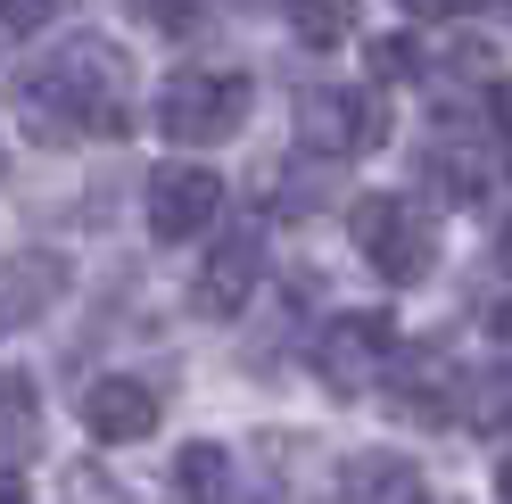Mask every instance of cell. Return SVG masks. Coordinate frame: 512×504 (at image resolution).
I'll return each mask as SVG.
<instances>
[{
  "instance_id": "1",
  "label": "cell",
  "mask_w": 512,
  "mask_h": 504,
  "mask_svg": "<svg viewBox=\"0 0 512 504\" xmlns=\"http://www.w3.org/2000/svg\"><path fill=\"white\" fill-rule=\"evenodd\" d=\"M17 116H25V133L50 141V149H67V141H116V133H133V83H124V58L108 42H58L50 58H34L17 83Z\"/></svg>"
},
{
  "instance_id": "2",
  "label": "cell",
  "mask_w": 512,
  "mask_h": 504,
  "mask_svg": "<svg viewBox=\"0 0 512 504\" xmlns=\"http://www.w3.org/2000/svg\"><path fill=\"white\" fill-rule=\"evenodd\" d=\"M347 224H356V248L372 257L380 281H397V290L430 281V265H438V224H430V207L413 199V191H372V199H356Z\"/></svg>"
},
{
  "instance_id": "3",
  "label": "cell",
  "mask_w": 512,
  "mask_h": 504,
  "mask_svg": "<svg viewBox=\"0 0 512 504\" xmlns=\"http://www.w3.org/2000/svg\"><path fill=\"white\" fill-rule=\"evenodd\" d=\"M240 116H248V75H232V67H174L166 91H157V133L190 141V149L232 141Z\"/></svg>"
},
{
  "instance_id": "4",
  "label": "cell",
  "mask_w": 512,
  "mask_h": 504,
  "mask_svg": "<svg viewBox=\"0 0 512 504\" xmlns=\"http://www.w3.org/2000/svg\"><path fill=\"white\" fill-rule=\"evenodd\" d=\"M397 356V314H380V306H347V314H331L323 331H314V348H306V364H314V381H323L331 397H364L372 389V372Z\"/></svg>"
},
{
  "instance_id": "5",
  "label": "cell",
  "mask_w": 512,
  "mask_h": 504,
  "mask_svg": "<svg viewBox=\"0 0 512 504\" xmlns=\"http://www.w3.org/2000/svg\"><path fill=\"white\" fill-rule=\"evenodd\" d=\"M380 100L356 83H323V91H298V149L306 157H364L380 149Z\"/></svg>"
},
{
  "instance_id": "6",
  "label": "cell",
  "mask_w": 512,
  "mask_h": 504,
  "mask_svg": "<svg viewBox=\"0 0 512 504\" xmlns=\"http://www.w3.org/2000/svg\"><path fill=\"white\" fill-rule=\"evenodd\" d=\"M223 215V182L207 166H157L149 174V240H199Z\"/></svg>"
},
{
  "instance_id": "7",
  "label": "cell",
  "mask_w": 512,
  "mask_h": 504,
  "mask_svg": "<svg viewBox=\"0 0 512 504\" xmlns=\"http://www.w3.org/2000/svg\"><path fill=\"white\" fill-rule=\"evenodd\" d=\"M83 430L108 438V447H133V438L157 430V389L133 381V372H100V381L83 389Z\"/></svg>"
},
{
  "instance_id": "8",
  "label": "cell",
  "mask_w": 512,
  "mask_h": 504,
  "mask_svg": "<svg viewBox=\"0 0 512 504\" xmlns=\"http://www.w3.org/2000/svg\"><path fill=\"white\" fill-rule=\"evenodd\" d=\"M67 298V257H0V331H25Z\"/></svg>"
},
{
  "instance_id": "9",
  "label": "cell",
  "mask_w": 512,
  "mask_h": 504,
  "mask_svg": "<svg viewBox=\"0 0 512 504\" xmlns=\"http://www.w3.org/2000/svg\"><path fill=\"white\" fill-rule=\"evenodd\" d=\"M256 281H265V240L256 232H232V240H215V257L199 273V306L207 314H240L256 298Z\"/></svg>"
},
{
  "instance_id": "10",
  "label": "cell",
  "mask_w": 512,
  "mask_h": 504,
  "mask_svg": "<svg viewBox=\"0 0 512 504\" xmlns=\"http://www.w3.org/2000/svg\"><path fill=\"white\" fill-rule=\"evenodd\" d=\"M389 405H397L405 422H446V414H455V372H446V356H438V348L397 356V372H389Z\"/></svg>"
},
{
  "instance_id": "11",
  "label": "cell",
  "mask_w": 512,
  "mask_h": 504,
  "mask_svg": "<svg viewBox=\"0 0 512 504\" xmlns=\"http://www.w3.org/2000/svg\"><path fill=\"white\" fill-rule=\"evenodd\" d=\"M323 504H422V480H413L405 455H356Z\"/></svg>"
},
{
  "instance_id": "12",
  "label": "cell",
  "mask_w": 512,
  "mask_h": 504,
  "mask_svg": "<svg viewBox=\"0 0 512 504\" xmlns=\"http://www.w3.org/2000/svg\"><path fill=\"white\" fill-rule=\"evenodd\" d=\"M174 496L182 504H232V455H223L215 438H190L174 455Z\"/></svg>"
},
{
  "instance_id": "13",
  "label": "cell",
  "mask_w": 512,
  "mask_h": 504,
  "mask_svg": "<svg viewBox=\"0 0 512 504\" xmlns=\"http://www.w3.org/2000/svg\"><path fill=\"white\" fill-rule=\"evenodd\" d=\"M34 438H42V389H34V372L0 364V455H25Z\"/></svg>"
},
{
  "instance_id": "14",
  "label": "cell",
  "mask_w": 512,
  "mask_h": 504,
  "mask_svg": "<svg viewBox=\"0 0 512 504\" xmlns=\"http://www.w3.org/2000/svg\"><path fill=\"white\" fill-rule=\"evenodd\" d=\"M488 141H496L504 174H512V83H488Z\"/></svg>"
},
{
  "instance_id": "15",
  "label": "cell",
  "mask_w": 512,
  "mask_h": 504,
  "mask_svg": "<svg viewBox=\"0 0 512 504\" xmlns=\"http://www.w3.org/2000/svg\"><path fill=\"white\" fill-rule=\"evenodd\" d=\"M298 34L306 42H339L347 34V9H298Z\"/></svg>"
},
{
  "instance_id": "16",
  "label": "cell",
  "mask_w": 512,
  "mask_h": 504,
  "mask_svg": "<svg viewBox=\"0 0 512 504\" xmlns=\"http://www.w3.org/2000/svg\"><path fill=\"white\" fill-rule=\"evenodd\" d=\"M372 58H380V75H413V67H422V58H413V42H380Z\"/></svg>"
},
{
  "instance_id": "17",
  "label": "cell",
  "mask_w": 512,
  "mask_h": 504,
  "mask_svg": "<svg viewBox=\"0 0 512 504\" xmlns=\"http://www.w3.org/2000/svg\"><path fill=\"white\" fill-rule=\"evenodd\" d=\"M42 17H50V9H0V34H34Z\"/></svg>"
},
{
  "instance_id": "18",
  "label": "cell",
  "mask_w": 512,
  "mask_h": 504,
  "mask_svg": "<svg viewBox=\"0 0 512 504\" xmlns=\"http://www.w3.org/2000/svg\"><path fill=\"white\" fill-rule=\"evenodd\" d=\"M0 504H25V471L17 463H0Z\"/></svg>"
},
{
  "instance_id": "19",
  "label": "cell",
  "mask_w": 512,
  "mask_h": 504,
  "mask_svg": "<svg viewBox=\"0 0 512 504\" xmlns=\"http://www.w3.org/2000/svg\"><path fill=\"white\" fill-rule=\"evenodd\" d=\"M488 331H496V339H512V298H504V306L488 314Z\"/></svg>"
},
{
  "instance_id": "20",
  "label": "cell",
  "mask_w": 512,
  "mask_h": 504,
  "mask_svg": "<svg viewBox=\"0 0 512 504\" xmlns=\"http://www.w3.org/2000/svg\"><path fill=\"white\" fill-rule=\"evenodd\" d=\"M496 488H504V504H512V447L496 455Z\"/></svg>"
},
{
  "instance_id": "21",
  "label": "cell",
  "mask_w": 512,
  "mask_h": 504,
  "mask_svg": "<svg viewBox=\"0 0 512 504\" xmlns=\"http://www.w3.org/2000/svg\"><path fill=\"white\" fill-rule=\"evenodd\" d=\"M0 174H9V149H0Z\"/></svg>"
}]
</instances>
